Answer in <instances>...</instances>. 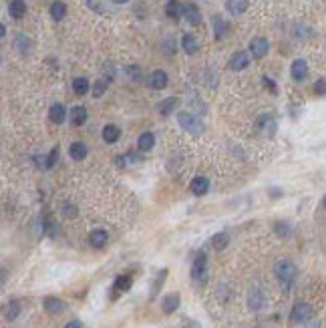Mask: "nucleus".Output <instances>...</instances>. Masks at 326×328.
<instances>
[{
  "label": "nucleus",
  "mask_w": 326,
  "mask_h": 328,
  "mask_svg": "<svg viewBox=\"0 0 326 328\" xmlns=\"http://www.w3.org/2000/svg\"><path fill=\"white\" fill-rule=\"evenodd\" d=\"M228 242H230V238H228V234H215L213 238H211V246L215 248V250H224L226 246H228Z\"/></svg>",
  "instance_id": "nucleus-28"
},
{
  "label": "nucleus",
  "mask_w": 326,
  "mask_h": 328,
  "mask_svg": "<svg viewBox=\"0 0 326 328\" xmlns=\"http://www.w3.org/2000/svg\"><path fill=\"white\" fill-rule=\"evenodd\" d=\"M175 105H177V99H175V97H169V99H165V101H161V103H159V113H161V115H169L173 109H175Z\"/></svg>",
  "instance_id": "nucleus-26"
},
{
  "label": "nucleus",
  "mask_w": 326,
  "mask_h": 328,
  "mask_svg": "<svg viewBox=\"0 0 326 328\" xmlns=\"http://www.w3.org/2000/svg\"><path fill=\"white\" fill-rule=\"evenodd\" d=\"M48 117H50L52 123L61 125V123L65 121V117H67V109H65V105H63V103H54V105L50 107V111H48Z\"/></svg>",
  "instance_id": "nucleus-11"
},
{
  "label": "nucleus",
  "mask_w": 326,
  "mask_h": 328,
  "mask_svg": "<svg viewBox=\"0 0 326 328\" xmlns=\"http://www.w3.org/2000/svg\"><path fill=\"white\" fill-rule=\"evenodd\" d=\"M262 81H264V85H266V87H268V89H270L272 93H276V91H278V89H276V83H274V81H272V79H268V77H264Z\"/></svg>",
  "instance_id": "nucleus-36"
},
{
  "label": "nucleus",
  "mask_w": 326,
  "mask_h": 328,
  "mask_svg": "<svg viewBox=\"0 0 326 328\" xmlns=\"http://www.w3.org/2000/svg\"><path fill=\"white\" fill-rule=\"evenodd\" d=\"M163 312L165 314H171V312H175L177 310V306H179V294H167L165 298H163Z\"/></svg>",
  "instance_id": "nucleus-21"
},
{
  "label": "nucleus",
  "mask_w": 326,
  "mask_h": 328,
  "mask_svg": "<svg viewBox=\"0 0 326 328\" xmlns=\"http://www.w3.org/2000/svg\"><path fill=\"white\" fill-rule=\"evenodd\" d=\"M115 4H125V2H129V0H113Z\"/></svg>",
  "instance_id": "nucleus-40"
},
{
  "label": "nucleus",
  "mask_w": 326,
  "mask_h": 328,
  "mask_svg": "<svg viewBox=\"0 0 326 328\" xmlns=\"http://www.w3.org/2000/svg\"><path fill=\"white\" fill-rule=\"evenodd\" d=\"M312 318V306L306 304V302H296L292 306V312H290V320L292 322H308Z\"/></svg>",
  "instance_id": "nucleus-3"
},
{
  "label": "nucleus",
  "mask_w": 326,
  "mask_h": 328,
  "mask_svg": "<svg viewBox=\"0 0 326 328\" xmlns=\"http://www.w3.org/2000/svg\"><path fill=\"white\" fill-rule=\"evenodd\" d=\"M274 274L278 278V282L282 284V288H290V284L296 280V274H298V268L294 262L290 260H278L274 264Z\"/></svg>",
  "instance_id": "nucleus-1"
},
{
  "label": "nucleus",
  "mask_w": 326,
  "mask_h": 328,
  "mask_svg": "<svg viewBox=\"0 0 326 328\" xmlns=\"http://www.w3.org/2000/svg\"><path fill=\"white\" fill-rule=\"evenodd\" d=\"M57 159H59V147H54V149L48 153L46 161H44V169H52L54 163H57Z\"/></svg>",
  "instance_id": "nucleus-31"
},
{
  "label": "nucleus",
  "mask_w": 326,
  "mask_h": 328,
  "mask_svg": "<svg viewBox=\"0 0 326 328\" xmlns=\"http://www.w3.org/2000/svg\"><path fill=\"white\" fill-rule=\"evenodd\" d=\"M153 145H155V135L153 133L139 135V139H137V149L139 151H149V149H153Z\"/></svg>",
  "instance_id": "nucleus-23"
},
{
  "label": "nucleus",
  "mask_w": 326,
  "mask_h": 328,
  "mask_svg": "<svg viewBox=\"0 0 326 328\" xmlns=\"http://www.w3.org/2000/svg\"><path fill=\"white\" fill-rule=\"evenodd\" d=\"M181 48L187 52V54H195L199 50V42L193 34H183L181 36Z\"/></svg>",
  "instance_id": "nucleus-17"
},
{
  "label": "nucleus",
  "mask_w": 326,
  "mask_h": 328,
  "mask_svg": "<svg viewBox=\"0 0 326 328\" xmlns=\"http://www.w3.org/2000/svg\"><path fill=\"white\" fill-rule=\"evenodd\" d=\"M322 205H324V207H326V195H324V199H322Z\"/></svg>",
  "instance_id": "nucleus-41"
},
{
  "label": "nucleus",
  "mask_w": 326,
  "mask_h": 328,
  "mask_svg": "<svg viewBox=\"0 0 326 328\" xmlns=\"http://www.w3.org/2000/svg\"><path fill=\"white\" fill-rule=\"evenodd\" d=\"M248 65H250V54L244 52V50H238L234 57L230 59V69L232 71H244Z\"/></svg>",
  "instance_id": "nucleus-6"
},
{
  "label": "nucleus",
  "mask_w": 326,
  "mask_h": 328,
  "mask_svg": "<svg viewBox=\"0 0 326 328\" xmlns=\"http://www.w3.org/2000/svg\"><path fill=\"white\" fill-rule=\"evenodd\" d=\"M189 189H191L193 195H203V193H207V189H209V181H207V177H203V175L193 177L191 183H189Z\"/></svg>",
  "instance_id": "nucleus-12"
},
{
  "label": "nucleus",
  "mask_w": 326,
  "mask_h": 328,
  "mask_svg": "<svg viewBox=\"0 0 326 328\" xmlns=\"http://www.w3.org/2000/svg\"><path fill=\"white\" fill-rule=\"evenodd\" d=\"M18 314H20V304H18V300H10L8 306H6V312H4L6 320H16Z\"/></svg>",
  "instance_id": "nucleus-27"
},
{
  "label": "nucleus",
  "mask_w": 326,
  "mask_h": 328,
  "mask_svg": "<svg viewBox=\"0 0 326 328\" xmlns=\"http://www.w3.org/2000/svg\"><path fill=\"white\" fill-rule=\"evenodd\" d=\"M121 137V129L115 125H105L103 127V141L105 143H117Z\"/></svg>",
  "instance_id": "nucleus-16"
},
{
  "label": "nucleus",
  "mask_w": 326,
  "mask_h": 328,
  "mask_svg": "<svg viewBox=\"0 0 326 328\" xmlns=\"http://www.w3.org/2000/svg\"><path fill=\"white\" fill-rule=\"evenodd\" d=\"M127 73H129L131 77H137V73H139V69H137V67H129V69H127Z\"/></svg>",
  "instance_id": "nucleus-39"
},
{
  "label": "nucleus",
  "mask_w": 326,
  "mask_h": 328,
  "mask_svg": "<svg viewBox=\"0 0 326 328\" xmlns=\"http://www.w3.org/2000/svg\"><path fill=\"white\" fill-rule=\"evenodd\" d=\"M290 75H292L294 81H304L308 77V65H306V61L304 59H296L292 63V67H290Z\"/></svg>",
  "instance_id": "nucleus-7"
},
{
  "label": "nucleus",
  "mask_w": 326,
  "mask_h": 328,
  "mask_svg": "<svg viewBox=\"0 0 326 328\" xmlns=\"http://www.w3.org/2000/svg\"><path fill=\"white\" fill-rule=\"evenodd\" d=\"M248 306H250V310H260V308H264V294L258 290V288H254V290H250V294H248Z\"/></svg>",
  "instance_id": "nucleus-15"
},
{
  "label": "nucleus",
  "mask_w": 326,
  "mask_h": 328,
  "mask_svg": "<svg viewBox=\"0 0 326 328\" xmlns=\"http://www.w3.org/2000/svg\"><path fill=\"white\" fill-rule=\"evenodd\" d=\"M105 91H107V81H97V83L93 85V95H95V97H101Z\"/></svg>",
  "instance_id": "nucleus-32"
},
{
  "label": "nucleus",
  "mask_w": 326,
  "mask_h": 328,
  "mask_svg": "<svg viewBox=\"0 0 326 328\" xmlns=\"http://www.w3.org/2000/svg\"><path fill=\"white\" fill-rule=\"evenodd\" d=\"M63 213H65L67 217H73V215H77V209H75V207H71V205H65Z\"/></svg>",
  "instance_id": "nucleus-37"
},
{
  "label": "nucleus",
  "mask_w": 326,
  "mask_h": 328,
  "mask_svg": "<svg viewBox=\"0 0 326 328\" xmlns=\"http://www.w3.org/2000/svg\"><path fill=\"white\" fill-rule=\"evenodd\" d=\"M42 304H44V310L48 314H61L65 310V302L61 298H54V296H46Z\"/></svg>",
  "instance_id": "nucleus-9"
},
{
  "label": "nucleus",
  "mask_w": 326,
  "mask_h": 328,
  "mask_svg": "<svg viewBox=\"0 0 326 328\" xmlns=\"http://www.w3.org/2000/svg\"><path fill=\"white\" fill-rule=\"evenodd\" d=\"M165 12H167V16H169V18L177 20V18H181V16H183V4H181V2H177V0H169L167 6H165Z\"/></svg>",
  "instance_id": "nucleus-20"
},
{
  "label": "nucleus",
  "mask_w": 326,
  "mask_h": 328,
  "mask_svg": "<svg viewBox=\"0 0 326 328\" xmlns=\"http://www.w3.org/2000/svg\"><path fill=\"white\" fill-rule=\"evenodd\" d=\"M69 153H71V157H73V159L81 161V159H85V157H87V153H89V151H87V145H85V143L75 141V143H71Z\"/></svg>",
  "instance_id": "nucleus-22"
},
{
  "label": "nucleus",
  "mask_w": 326,
  "mask_h": 328,
  "mask_svg": "<svg viewBox=\"0 0 326 328\" xmlns=\"http://www.w3.org/2000/svg\"><path fill=\"white\" fill-rule=\"evenodd\" d=\"M213 32H215V38H222L226 34V22L222 18H213Z\"/></svg>",
  "instance_id": "nucleus-30"
},
{
  "label": "nucleus",
  "mask_w": 326,
  "mask_h": 328,
  "mask_svg": "<svg viewBox=\"0 0 326 328\" xmlns=\"http://www.w3.org/2000/svg\"><path fill=\"white\" fill-rule=\"evenodd\" d=\"M248 0H226V10L234 16H240L248 10Z\"/></svg>",
  "instance_id": "nucleus-10"
},
{
  "label": "nucleus",
  "mask_w": 326,
  "mask_h": 328,
  "mask_svg": "<svg viewBox=\"0 0 326 328\" xmlns=\"http://www.w3.org/2000/svg\"><path fill=\"white\" fill-rule=\"evenodd\" d=\"M183 16H185V20H187L189 24H193V26H197V24L201 22V12H199V8H197L195 4H191V2H185V4H183Z\"/></svg>",
  "instance_id": "nucleus-8"
},
{
  "label": "nucleus",
  "mask_w": 326,
  "mask_h": 328,
  "mask_svg": "<svg viewBox=\"0 0 326 328\" xmlns=\"http://www.w3.org/2000/svg\"><path fill=\"white\" fill-rule=\"evenodd\" d=\"M314 91L316 95H326V79H318L314 83Z\"/></svg>",
  "instance_id": "nucleus-33"
},
{
  "label": "nucleus",
  "mask_w": 326,
  "mask_h": 328,
  "mask_svg": "<svg viewBox=\"0 0 326 328\" xmlns=\"http://www.w3.org/2000/svg\"><path fill=\"white\" fill-rule=\"evenodd\" d=\"M177 121H179L181 129H185V131L191 133V135H201V133H203V125H201V121H199L195 115L187 113V111L177 113Z\"/></svg>",
  "instance_id": "nucleus-2"
},
{
  "label": "nucleus",
  "mask_w": 326,
  "mask_h": 328,
  "mask_svg": "<svg viewBox=\"0 0 326 328\" xmlns=\"http://www.w3.org/2000/svg\"><path fill=\"white\" fill-rule=\"evenodd\" d=\"M65 328H83V324H81V320H71V322H67Z\"/></svg>",
  "instance_id": "nucleus-38"
},
{
  "label": "nucleus",
  "mask_w": 326,
  "mask_h": 328,
  "mask_svg": "<svg viewBox=\"0 0 326 328\" xmlns=\"http://www.w3.org/2000/svg\"><path fill=\"white\" fill-rule=\"evenodd\" d=\"M276 232H278L280 236H288V234H290V228H288L286 224H282V222H278V224H276Z\"/></svg>",
  "instance_id": "nucleus-35"
},
{
  "label": "nucleus",
  "mask_w": 326,
  "mask_h": 328,
  "mask_svg": "<svg viewBox=\"0 0 326 328\" xmlns=\"http://www.w3.org/2000/svg\"><path fill=\"white\" fill-rule=\"evenodd\" d=\"M205 266H207V258H205L203 252H199V254L195 256L193 264H191V278H193V280H201V278H203Z\"/></svg>",
  "instance_id": "nucleus-5"
},
{
  "label": "nucleus",
  "mask_w": 326,
  "mask_h": 328,
  "mask_svg": "<svg viewBox=\"0 0 326 328\" xmlns=\"http://www.w3.org/2000/svg\"><path fill=\"white\" fill-rule=\"evenodd\" d=\"M65 14H67V4L65 2L57 0V2L50 4V16H52V20H63Z\"/></svg>",
  "instance_id": "nucleus-24"
},
{
  "label": "nucleus",
  "mask_w": 326,
  "mask_h": 328,
  "mask_svg": "<svg viewBox=\"0 0 326 328\" xmlns=\"http://www.w3.org/2000/svg\"><path fill=\"white\" fill-rule=\"evenodd\" d=\"M89 89H91V85H89V81H87V79L79 77V79H75V81H73V91H75L77 95H85Z\"/></svg>",
  "instance_id": "nucleus-29"
},
{
  "label": "nucleus",
  "mask_w": 326,
  "mask_h": 328,
  "mask_svg": "<svg viewBox=\"0 0 326 328\" xmlns=\"http://www.w3.org/2000/svg\"><path fill=\"white\" fill-rule=\"evenodd\" d=\"M71 123H73L75 127H81V125L87 123V109H85L83 105L73 107V111H71Z\"/></svg>",
  "instance_id": "nucleus-14"
},
{
  "label": "nucleus",
  "mask_w": 326,
  "mask_h": 328,
  "mask_svg": "<svg viewBox=\"0 0 326 328\" xmlns=\"http://www.w3.org/2000/svg\"><path fill=\"white\" fill-rule=\"evenodd\" d=\"M26 12V4H24V0H10V4H8V14L12 18H22Z\"/></svg>",
  "instance_id": "nucleus-19"
},
{
  "label": "nucleus",
  "mask_w": 326,
  "mask_h": 328,
  "mask_svg": "<svg viewBox=\"0 0 326 328\" xmlns=\"http://www.w3.org/2000/svg\"><path fill=\"white\" fill-rule=\"evenodd\" d=\"M131 284H133V278H131L129 274H125V276H119V278L115 280L113 290H115L117 294H121V292H127V290L131 288Z\"/></svg>",
  "instance_id": "nucleus-25"
},
{
  "label": "nucleus",
  "mask_w": 326,
  "mask_h": 328,
  "mask_svg": "<svg viewBox=\"0 0 326 328\" xmlns=\"http://www.w3.org/2000/svg\"><path fill=\"white\" fill-rule=\"evenodd\" d=\"M270 50V42L264 38V36H256L252 42H250V52L254 59H264Z\"/></svg>",
  "instance_id": "nucleus-4"
},
{
  "label": "nucleus",
  "mask_w": 326,
  "mask_h": 328,
  "mask_svg": "<svg viewBox=\"0 0 326 328\" xmlns=\"http://www.w3.org/2000/svg\"><path fill=\"white\" fill-rule=\"evenodd\" d=\"M87 6H89V8H93L95 12H105V8L101 6L99 0H87Z\"/></svg>",
  "instance_id": "nucleus-34"
},
{
  "label": "nucleus",
  "mask_w": 326,
  "mask_h": 328,
  "mask_svg": "<svg viewBox=\"0 0 326 328\" xmlns=\"http://www.w3.org/2000/svg\"><path fill=\"white\" fill-rule=\"evenodd\" d=\"M107 240H109V236H107L105 230H93V232L89 234V244H91L93 248H103V246L107 244Z\"/></svg>",
  "instance_id": "nucleus-18"
},
{
  "label": "nucleus",
  "mask_w": 326,
  "mask_h": 328,
  "mask_svg": "<svg viewBox=\"0 0 326 328\" xmlns=\"http://www.w3.org/2000/svg\"><path fill=\"white\" fill-rule=\"evenodd\" d=\"M167 73L165 71H153L151 75H149V85L153 87V89H165L167 87Z\"/></svg>",
  "instance_id": "nucleus-13"
}]
</instances>
